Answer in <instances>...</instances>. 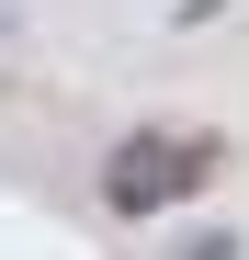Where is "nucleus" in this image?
Listing matches in <instances>:
<instances>
[{"instance_id": "nucleus-1", "label": "nucleus", "mask_w": 249, "mask_h": 260, "mask_svg": "<svg viewBox=\"0 0 249 260\" xmlns=\"http://www.w3.org/2000/svg\"><path fill=\"white\" fill-rule=\"evenodd\" d=\"M193 181H204V147H181V136H124V158H113V204H124V215L170 204V192H193Z\"/></svg>"}, {"instance_id": "nucleus-2", "label": "nucleus", "mask_w": 249, "mask_h": 260, "mask_svg": "<svg viewBox=\"0 0 249 260\" xmlns=\"http://www.w3.org/2000/svg\"><path fill=\"white\" fill-rule=\"evenodd\" d=\"M181 260H238V249H227V238H193V249H181Z\"/></svg>"}, {"instance_id": "nucleus-3", "label": "nucleus", "mask_w": 249, "mask_h": 260, "mask_svg": "<svg viewBox=\"0 0 249 260\" xmlns=\"http://www.w3.org/2000/svg\"><path fill=\"white\" fill-rule=\"evenodd\" d=\"M0 34H12V12H0Z\"/></svg>"}]
</instances>
